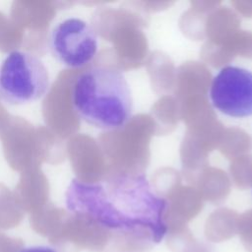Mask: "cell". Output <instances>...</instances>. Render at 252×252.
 <instances>
[{"label":"cell","mask_w":252,"mask_h":252,"mask_svg":"<svg viewBox=\"0 0 252 252\" xmlns=\"http://www.w3.org/2000/svg\"><path fill=\"white\" fill-rule=\"evenodd\" d=\"M24 246L21 239L7 237L0 234V252H20Z\"/></svg>","instance_id":"cell-7"},{"label":"cell","mask_w":252,"mask_h":252,"mask_svg":"<svg viewBox=\"0 0 252 252\" xmlns=\"http://www.w3.org/2000/svg\"><path fill=\"white\" fill-rule=\"evenodd\" d=\"M66 207L113 234H131L159 242L167 232V201L143 173H121L98 182L73 179L65 192Z\"/></svg>","instance_id":"cell-1"},{"label":"cell","mask_w":252,"mask_h":252,"mask_svg":"<svg viewBox=\"0 0 252 252\" xmlns=\"http://www.w3.org/2000/svg\"><path fill=\"white\" fill-rule=\"evenodd\" d=\"M20 252H56V251L47 247H32V248L22 249Z\"/></svg>","instance_id":"cell-9"},{"label":"cell","mask_w":252,"mask_h":252,"mask_svg":"<svg viewBox=\"0 0 252 252\" xmlns=\"http://www.w3.org/2000/svg\"><path fill=\"white\" fill-rule=\"evenodd\" d=\"M49 75L36 55L25 50L9 52L0 65V98L22 105L41 98L48 91Z\"/></svg>","instance_id":"cell-3"},{"label":"cell","mask_w":252,"mask_h":252,"mask_svg":"<svg viewBox=\"0 0 252 252\" xmlns=\"http://www.w3.org/2000/svg\"><path fill=\"white\" fill-rule=\"evenodd\" d=\"M240 237L243 245L249 251L252 250V220H247L240 227Z\"/></svg>","instance_id":"cell-8"},{"label":"cell","mask_w":252,"mask_h":252,"mask_svg":"<svg viewBox=\"0 0 252 252\" xmlns=\"http://www.w3.org/2000/svg\"><path fill=\"white\" fill-rule=\"evenodd\" d=\"M49 48L54 58L69 68H82L95 57L98 41L93 28L79 18H67L51 30Z\"/></svg>","instance_id":"cell-4"},{"label":"cell","mask_w":252,"mask_h":252,"mask_svg":"<svg viewBox=\"0 0 252 252\" xmlns=\"http://www.w3.org/2000/svg\"><path fill=\"white\" fill-rule=\"evenodd\" d=\"M197 242L189 233L170 232L167 246L172 252H192Z\"/></svg>","instance_id":"cell-6"},{"label":"cell","mask_w":252,"mask_h":252,"mask_svg":"<svg viewBox=\"0 0 252 252\" xmlns=\"http://www.w3.org/2000/svg\"><path fill=\"white\" fill-rule=\"evenodd\" d=\"M192 252H210V249L208 246H206L205 244L202 243H198L195 245L194 249L192 250Z\"/></svg>","instance_id":"cell-10"},{"label":"cell","mask_w":252,"mask_h":252,"mask_svg":"<svg viewBox=\"0 0 252 252\" xmlns=\"http://www.w3.org/2000/svg\"><path fill=\"white\" fill-rule=\"evenodd\" d=\"M210 99L226 116H252V71L233 65L222 67L211 83Z\"/></svg>","instance_id":"cell-5"},{"label":"cell","mask_w":252,"mask_h":252,"mask_svg":"<svg viewBox=\"0 0 252 252\" xmlns=\"http://www.w3.org/2000/svg\"><path fill=\"white\" fill-rule=\"evenodd\" d=\"M72 104L86 123L107 131L124 127L133 111L132 93L125 76L106 66L90 68L76 78Z\"/></svg>","instance_id":"cell-2"}]
</instances>
